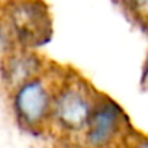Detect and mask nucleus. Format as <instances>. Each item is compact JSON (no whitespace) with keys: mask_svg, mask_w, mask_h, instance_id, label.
Wrapping results in <instances>:
<instances>
[{"mask_svg":"<svg viewBox=\"0 0 148 148\" xmlns=\"http://www.w3.org/2000/svg\"><path fill=\"white\" fill-rule=\"evenodd\" d=\"M95 102L82 82L67 83L54 95L51 119L65 132H84Z\"/></svg>","mask_w":148,"mask_h":148,"instance_id":"obj_3","label":"nucleus"},{"mask_svg":"<svg viewBox=\"0 0 148 148\" xmlns=\"http://www.w3.org/2000/svg\"><path fill=\"white\" fill-rule=\"evenodd\" d=\"M126 123L122 108L109 97H100L95 102L87 126L84 129V139L90 148H108L115 142Z\"/></svg>","mask_w":148,"mask_h":148,"instance_id":"obj_4","label":"nucleus"},{"mask_svg":"<svg viewBox=\"0 0 148 148\" xmlns=\"http://www.w3.org/2000/svg\"><path fill=\"white\" fill-rule=\"evenodd\" d=\"M128 148H148V138H138L131 145H128Z\"/></svg>","mask_w":148,"mask_h":148,"instance_id":"obj_7","label":"nucleus"},{"mask_svg":"<svg viewBox=\"0 0 148 148\" xmlns=\"http://www.w3.org/2000/svg\"><path fill=\"white\" fill-rule=\"evenodd\" d=\"M141 86L144 90L148 92V57L145 60V64H144V68H142V76H141Z\"/></svg>","mask_w":148,"mask_h":148,"instance_id":"obj_6","label":"nucleus"},{"mask_svg":"<svg viewBox=\"0 0 148 148\" xmlns=\"http://www.w3.org/2000/svg\"><path fill=\"white\" fill-rule=\"evenodd\" d=\"M39 68H41V62L36 58V55L25 51L10 54L2 65L3 79L13 89L22 84L23 82L38 76Z\"/></svg>","mask_w":148,"mask_h":148,"instance_id":"obj_5","label":"nucleus"},{"mask_svg":"<svg viewBox=\"0 0 148 148\" xmlns=\"http://www.w3.org/2000/svg\"><path fill=\"white\" fill-rule=\"evenodd\" d=\"M52 100L54 93L39 76H35L13 89L12 106L25 128L36 129L51 119Z\"/></svg>","mask_w":148,"mask_h":148,"instance_id":"obj_2","label":"nucleus"},{"mask_svg":"<svg viewBox=\"0 0 148 148\" xmlns=\"http://www.w3.org/2000/svg\"><path fill=\"white\" fill-rule=\"evenodd\" d=\"M9 28L22 47H38L49 41L51 18L41 0H15L8 9Z\"/></svg>","mask_w":148,"mask_h":148,"instance_id":"obj_1","label":"nucleus"},{"mask_svg":"<svg viewBox=\"0 0 148 148\" xmlns=\"http://www.w3.org/2000/svg\"><path fill=\"white\" fill-rule=\"evenodd\" d=\"M121 2H122V5H123V6H125V8L129 10L132 6H135L138 2H141V0H121Z\"/></svg>","mask_w":148,"mask_h":148,"instance_id":"obj_8","label":"nucleus"}]
</instances>
